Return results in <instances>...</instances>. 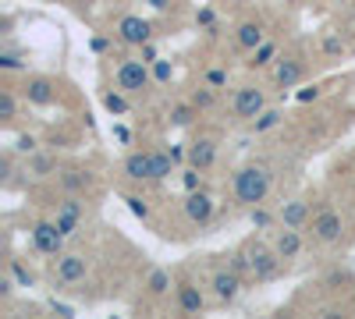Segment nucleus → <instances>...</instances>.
<instances>
[{"label":"nucleus","mask_w":355,"mask_h":319,"mask_svg":"<svg viewBox=\"0 0 355 319\" xmlns=\"http://www.w3.org/2000/svg\"><path fill=\"white\" fill-rule=\"evenodd\" d=\"M231 266L239 270L245 280L252 284H270L281 277V266H284V259L277 255V248L266 241V238H245L239 248L231 252Z\"/></svg>","instance_id":"1"},{"label":"nucleus","mask_w":355,"mask_h":319,"mask_svg":"<svg viewBox=\"0 0 355 319\" xmlns=\"http://www.w3.org/2000/svg\"><path fill=\"white\" fill-rule=\"evenodd\" d=\"M270 188H274V174H270V167H266V163H245V167L234 170V178H231V195L245 210L266 202Z\"/></svg>","instance_id":"2"},{"label":"nucleus","mask_w":355,"mask_h":319,"mask_svg":"<svg viewBox=\"0 0 355 319\" xmlns=\"http://www.w3.org/2000/svg\"><path fill=\"white\" fill-rule=\"evenodd\" d=\"M114 85L121 93H128V96H142L150 85H157L153 82V68L142 61V57H125L121 64H117V71H114Z\"/></svg>","instance_id":"3"},{"label":"nucleus","mask_w":355,"mask_h":319,"mask_svg":"<svg viewBox=\"0 0 355 319\" xmlns=\"http://www.w3.org/2000/svg\"><path fill=\"white\" fill-rule=\"evenodd\" d=\"M306 230H309V238H313L316 245L331 248V245H338V241H341V235H345V217H341L334 206H327V202H323V206L309 217Z\"/></svg>","instance_id":"4"},{"label":"nucleus","mask_w":355,"mask_h":319,"mask_svg":"<svg viewBox=\"0 0 355 319\" xmlns=\"http://www.w3.org/2000/svg\"><path fill=\"white\" fill-rule=\"evenodd\" d=\"M270 107V100H266V89L263 85H239V89L231 93V118L242 121V125H252L259 113Z\"/></svg>","instance_id":"5"},{"label":"nucleus","mask_w":355,"mask_h":319,"mask_svg":"<svg viewBox=\"0 0 355 319\" xmlns=\"http://www.w3.org/2000/svg\"><path fill=\"white\" fill-rule=\"evenodd\" d=\"M242 291H245V277L234 270L231 263L214 266V273H210V295H214L217 305H234L242 298Z\"/></svg>","instance_id":"6"},{"label":"nucleus","mask_w":355,"mask_h":319,"mask_svg":"<svg viewBox=\"0 0 355 319\" xmlns=\"http://www.w3.org/2000/svg\"><path fill=\"white\" fill-rule=\"evenodd\" d=\"M28 241H33V252L36 255H46V259H57L64 252V235H61V227H57L53 220H36L33 230H28Z\"/></svg>","instance_id":"7"},{"label":"nucleus","mask_w":355,"mask_h":319,"mask_svg":"<svg viewBox=\"0 0 355 319\" xmlns=\"http://www.w3.org/2000/svg\"><path fill=\"white\" fill-rule=\"evenodd\" d=\"M50 220L61 227L64 238H75L78 227H82V220H85V199H82V195H61V202H57V210H53Z\"/></svg>","instance_id":"8"},{"label":"nucleus","mask_w":355,"mask_h":319,"mask_svg":"<svg viewBox=\"0 0 355 319\" xmlns=\"http://www.w3.org/2000/svg\"><path fill=\"white\" fill-rule=\"evenodd\" d=\"M174 309L182 312V316H202V312H206L202 287H199L192 277H185V273L174 280Z\"/></svg>","instance_id":"9"},{"label":"nucleus","mask_w":355,"mask_h":319,"mask_svg":"<svg viewBox=\"0 0 355 319\" xmlns=\"http://www.w3.org/2000/svg\"><path fill=\"white\" fill-rule=\"evenodd\" d=\"M89 277V259L78 255V252H61L53 259V280L61 287H75Z\"/></svg>","instance_id":"10"},{"label":"nucleus","mask_w":355,"mask_h":319,"mask_svg":"<svg viewBox=\"0 0 355 319\" xmlns=\"http://www.w3.org/2000/svg\"><path fill=\"white\" fill-rule=\"evenodd\" d=\"M306 78V61L299 53H281L277 57V64L270 68V82H274V89H295Z\"/></svg>","instance_id":"11"},{"label":"nucleus","mask_w":355,"mask_h":319,"mask_svg":"<svg viewBox=\"0 0 355 319\" xmlns=\"http://www.w3.org/2000/svg\"><path fill=\"white\" fill-rule=\"evenodd\" d=\"M182 210H185V217H189L192 227H206V224L217 217V199L206 192V188H196V192H185Z\"/></svg>","instance_id":"12"},{"label":"nucleus","mask_w":355,"mask_h":319,"mask_svg":"<svg viewBox=\"0 0 355 319\" xmlns=\"http://www.w3.org/2000/svg\"><path fill=\"white\" fill-rule=\"evenodd\" d=\"M114 36H117V43H121V46H146V43L153 39V25L146 21V18H139V15H125L121 21H117Z\"/></svg>","instance_id":"13"},{"label":"nucleus","mask_w":355,"mask_h":319,"mask_svg":"<svg viewBox=\"0 0 355 319\" xmlns=\"http://www.w3.org/2000/svg\"><path fill=\"white\" fill-rule=\"evenodd\" d=\"M270 245L277 248V255L284 259V263H295L302 252H306V238H302V230L299 227H274L270 230Z\"/></svg>","instance_id":"14"},{"label":"nucleus","mask_w":355,"mask_h":319,"mask_svg":"<svg viewBox=\"0 0 355 319\" xmlns=\"http://www.w3.org/2000/svg\"><path fill=\"white\" fill-rule=\"evenodd\" d=\"M18 93H21L25 103H33V107H53L57 103V85L46 75H28Z\"/></svg>","instance_id":"15"},{"label":"nucleus","mask_w":355,"mask_h":319,"mask_svg":"<svg viewBox=\"0 0 355 319\" xmlns=\"http://www.w3.org/2000/svg\"><path fill=\"white\" fill-rule=\"evenodd\" d=\"M121 174H125L128 181H135V185L153 181V156H150V149H132L121 160Z\"/></svg>","instance_id":"16"},{"label":"nucleus","mask_w":355,"mask_h":319,"mask_svg":"<svg viewBox=\"0 0 355 319\" xmlns=\"http://www.w3.org/2000/svg\"><path fill=\"white\" fill-rule=\"evenodd\" d=\"M263 39H270V36H266L263 18H245V21L234 25V46H239L242 53H252Z\"/></svg>","instance_id":"17"},{"label":"nucleus","mask_w":355,"mask_h":319,"mask_svg":"<svg viewBox=\"0 0 355 319\" xmlns=\"http://www.w3.org/2000/svg\"><path fill=\"white\" fill-rule=\"evenodd\" d=\"M57 188H61V195H82L85 188H93V174L85 167H61L57 170Z\"/></svg>","instance_id":"18"},{"label":"nucleus","mask_w":355,"mask_h":319,"mask_svg":"<svg viewBox=\"0 0 355 319\" xmlns=\"http://www.w3.org/2000/svg\"><path fill=\"white\" fill-rule=\"evenodd\" d=\"M189 163L199 167L202 174L210 170V167L217 163V138H210V135L192 138V142H189Z\"/></svg>","instance_id":"19"},{"label":"nucleus","mask_w":355,"mask_h":319,"mask_svg":"<svg viewBox=\"0 0 355 319\" xmlns=\"http://www.w3.org/2000/svg\"><path fill=\"white\" fill-rule=\"evenodd\" d=\"M309 217H313V210H309V199H288L284 206L277 210V220L284 224V227H299V230H306V224H309Z\"/></svg>","instance_id":"20"},{"label":"nucleus","mask_w":355,"mask_h":319,"mask_svg":"<svg viewBox=\"0 0 355 319\" xmlns=\"http://www.w3.org/2000/svg\"><path fill=\"white\" fill-rule=\"evenodd\" d=\"M57 156H50V153H28V160H25V174L33 181H46V178H57Z\"/></svg>","instance_id":"21"},{"label":"nucleus","mask_w":355,"mask_h":319,"mask_svg":"<svg viewBox=\"0 0 355 319\" xmlns=\"http://www.w3.org/2000/svg\"><path fill=\"white\" fill-rule=\"evenodd\" d=\"M146 295H150L153 302H160V298H167L171 291H174V277H171V270H164V266H153L150 273H146Z\"/></svg>","instance_id":"22"},{"label":"nucleus","mask_w":355,"mask_h":319,"mask_svg":"<svg viewBox=\"0 0 355 319\" xmlns=\"http://www.w3.org/2000/svg\"><path fill=\"white\" fill-rule=\"evenodd\" d=\"M277 57H281V43L277 39H263L252 53H249V61H245V68H252V71H263V68H274L277 64Z\"/></svg>","instance_id":"23"},{"label":"nucleus","mask_w":355,"mask_h":319,"mask_svg":"<svg viewBox=\"0 0 355 319\" xmlns=\"http://www.w3.org/2000/svg\"><path fill=\"white\" fill-rule=\"evenodd\" d=\"M199 113H202V110H199L192 100H185V103H174V107L167 110V125H171V128H189V125H196Z\"/></svg>","instance_id":"24"},{"label":"nucleus","mask_w":355,"mask_h":319,"mask_svg":"<svg viewBox=\"0 0 355 319\" xmlns=\"http://www.w3.org/2000/svg\"><path fill=\"white\" fill-rule=\"evenodd\" d=\"M189 100H192L202 113H210V110H217V107H220V89H214V85H206V82H202L199 89H192V96H189Z\"/></svg>","instance_id":"25"},{"label":"nucleus","mask_w":355,"mask_h":319,"mask_svg":"<svg viewBox=\"0 0 355 319\" xmlns=\"http://www.w3.org/2000/svg\"><path fill=\"white\" fill-rule=\"evenodd\" d=\"M150 156H153V181H167L174 174V167H178L171 149H150Z\"/></svg>","instance_id":"26"},{"label":"nucleus","mask_w":355,"mask_h":319,"mask_svg":"<svg viewBox=\"0 0 355 319\" xmlns=\"http://www.w3.org/2000/svg\"><path fill=\"white\" fill-rule=\"evenodd\" d=\"M0 68H4V71H25L28 68V53L15 50L11 43H4V50H0Z\"/></svg>","instance_id":"27"},{"label":"nucleus","mask_w":355,"mask_h":319,"mask_svg":"<svg viewBox=\"0 0 355 319\" xmlns=\"http://www.w3.org/2000/svg\"><path fill=\"white\" fill-rule=\"evenodd\" d=\"M281 121H284V113H281L277 107H266V110L259 113V118H256L249 128H252V135H266V131H274Z\"/></svg>","instance_id":"28"},{"label":"nucleus","mask_w":355,"mask_h":319,"mask_svg":"<svg viewBox=\"0 0 355 319\" xmlns=\"http://www.w3.org/2000/svg\"><path fill=\"white\" fill-rule=\"evenodd\" d=\"M103 107H107V113H114V118H125V113L132 110V103H128V93H121V89L103 93Z\"/></svg>","instance_id":"29"},{"label":"nucleus","mask_w":355,"mask_h":319,"mask_svg":"<svg viewBox=\"0 0 355 319\" xmlns=\"http://www.w3.org/2000/svg\"><path fill=\"white\" fill-rule=\"evenodd\" d=\"M18 96H21V93H15V89L0 93V121H4V125H11V121L18 118Z\"/></svg>","instance_id":"30"},{"label":"nucleus","mask_w":355,"mask_h":319,"mask_svg":"<svg viewBox=\"0 0 355 319\" xmlns=\"http://www.w3.org/2000/svg\"><path fill=\"white\" fill-rule=\"evenodd\" d=\"M249 220H252V227L256 230H274L281 220H277V213H270V210H263V202H259V206H252L249 210Z\"/></svg>","instance_id":"31"},{"label":"nucleus","mask_w":355,"mask_h":319,"mask_svg":"<svg viewBox=\"0 0 355 319\" xmlns=\"http://www.w3.org/2000/svg\"><path fill=\"white\" fill-rule=\"evenodd\" d=\"M8 273L18 280V287H36V273L28 270L21 259H8Z\"/></svg>","instance_id":"32"},{"label":"nucleus","mask_w":355,"mask_h":319,"mask_svg":"<svg viewBox=\"0 0 355 319\" xmlns=\"http://www.w3.org/2000/svg\"><path fill=\"white\" fill-rule=\"evenodd\" d=\"M320 50H323V57H345V39L338 33H327L323 43H320Z\"/></svg>","instance_id":"33"},{"label":"nucleus","mask_w":355,"mask_h":319,"mask_svg":"<svg viewBox=\"0 0 355 319\" xmlns=\"http://www.w3.org/2000/svg\"><path fill=\"white\" fill-rule=\"evenodd\" d=\"M125 202H128V210L139 217V220H150L153 217V210H150V202H146L142 195H125Z\"/></svg>","instance_id":"34"},{"label":"nucleus","mask_w":355,"mask_h":319,"mask_svg":"<svg viewBox=\"0 0 355 319\" xmlns=\"http://www.w3.org/2000/svg\"><path fill=\"white\" fill-rule=\"evenodd\" d=\"M182 188H185V192L202 188V170H199V167H192V163H189V167L182 170Z\"/></svg>","instance_id":"35"},{"label":"nucleus","mask_w":355,"mask_h":319,"mask_svg":"<svg viewBox=\"0 0 355 319\" xmlns=\"http://www.w3.org/2000/svg\"><path fill=\"white\" fill-rule=\"evenodd\" d=\"M206 85H214V89H227V68H210L202 75Z\"/></svg>","instance_id":"36"},{"label":"nucleus","mask_w":355,"mask_h":319,"mask_svg":"<svg viewBox=\"0 0 355 319\" xmlns=\"http://www.w3.org/2000/svg\"><path fill=\"white\" fill-rule=\"evenodd\" d=\"M150 68H153V82H157V85H167V82L174 78L171 61H157V64H150Z\"/></svg>","instance_id":"37"},{"label":"nucleus","mask_w":355,"mask_h":319,"mask_svg":"<svg viewBox=\"0 0 355 319\" xmlns=\"http://www.w3.org/2000/svg\"><path fill=\"white\" fill-rule=\"evenodd\" d=\"M15 287H18V280L8 273L4 280H0V298H4V302H11V298H15Z\"/></svg>","instance_id":"38"},{"label":"nucleus","mask_w":355,"mask_h":319,"mask_svg":"<svg viewBox=\"0 0 355 319\" xmlns=\"http://www.w3.org/2000/svg\"><path fill=\"white\" fill-rule=\"evenodd\" d=\"M36 149H40L36 135H21V138H18V153H36Z\"/></svg>","instance_id":"39"},{"label":"nucleus","mask_w":355,"mask_h":319,"mask_svg":"<svg viewBox=\"0 0 355 319\" xmlns=\"http://www.w3.org/2000/svg\"><path fill=\"white\" fill-rule=\"evenodd\" d=\"M139 50H142L139 57H142V61H146V64H157V61H160V57H157V46H153V39H150V43H146V46H139Z\"/></svg>","instance_id":"40"},{"label":"nucleus","mask_w":355,"mask_h":319,"mask_svg":"<svg viewBox=\"0 0 355 319\" xmlns=\"http://www.w3.org/2000/svg\"><path fill=\"white\" fill-rule=\"evenodd\" d=\"M214 18H217V15H214L210 8H206V11H199V15H196V25H199V28H214Z\"/></svg>","instance_id":"41"},{"label":"nucleus","mask_w":355,"mask_h":319,"mask_svg":"<svg viewBox=\"0 0 355 319\" xmlns=\"http://www.w3.org/2000/svg\"><path fill=\"white\" fill-rule=\"evenodd\" d=\"M146 4H150L153 11H171V4H174V0H146Z\"/></svg>","instance_id":"42"},{"label":"nucleus","mask_w":355,"mask_h":319,"mask_svg":"<svg viewBox=\"0 0 355 319\" xmlns=\"http://www.w3.org/2000/svg\"><path fill=\"white\" fill-rule=\"evenodd\" d=\"M50 309H53L57 316H75V309H71V305H61V302H53Z\"/></svg>","instance_id":"43"},{"label":"nucleus","mask_w":355,"mask_h":319,"mask_svg":"<svg viewBox=\"0 0 355 319\" xmlns=\"http://www.w3.org/2000/svg\"><path fill=\"white\" fill-rule=\"evenodd\" d=\"M114 138H117V142H125V146H128V138H132V135H128V128H114Z\"/></svg>","instance_id":"44"}]
</instances>
